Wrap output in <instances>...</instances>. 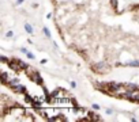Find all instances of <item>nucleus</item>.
<instances>
[{"label":"nucleus","instance_id":"f257e3e1","mask_svg":"<svg viewBox=\"0 0 139 122\" xmlns=\"http://www.w3.org/2000/svg\"><path fill=\"white\" fill-rule=\"evenodd\" d=\"M10 68H11V69H15V71H19V69H22V68H27V65L25 64L23 61L18 60V59H14V60L10 62Z\"/></svg>","mask_w":139,"mask_h":122},{"label":"nucleus","instance_id":"f03ea898","mask_svg":"<svg viewBox=\"0 0 139 122\" xmlns=\"http://www.w3.org/2000/svg\"><path fill=\"white\" fill-rule=\"evenodd\" d=\"M108 68H111L108 64H106L105 61H100V62H97L94 67H93V69H94V72H105Z\"/></svg>","mask_w":139,"mask_h":122},{"label":"nucleus","instance_id":"7ed1b4c3","mask_svg":"<svg viewBox=\"0 0 139 122\" xmlns=\"http://www.w3.org/2000/svg\"><path fill=\"white\" fill-rule=\"evenodd\" d=\"M30 79L33 80V81H36V83H38V84H41L42 83V79H41V75L36 71V69H33V72L30 73Z\"/></svg>","mask_w":139,"mask_h":122},{"label":"nucleus","instance_id":"20e7f679","mask_svg":"<svg viewBox=\"0 0 139 122\" xmlns=\"http://www.w3.org/2000/svg\"><path fill=\"white\" fill-rule=\"evenodd\" d=\"M131 102H139V88L135 89V91H131V95H130V99Z\"/></svg>","mask_w":139,"mask_h":122},{"label":"nucleus","instance_id":"39448f33","mask_svg":"<svg viewBox=\"0 0 139 122\" xmlns=\"http://www.w3.org/2000/svg\"><path fill=\"white\" fill-rule=\"evenodd\" d=\"M11 89L14 92H16V94H22L23 91H25V86H22V84H19V83H16L15 86H11Z\"/></svg>","mask_w":139,"mask_h":122},{"label":"nucleus","instance_id":"423d86ee","mask_svg":"<svg viewBox=\"0 0 139 122\" xmlns=\"http://www.w3.org/2000/svg\"><path fill=\"white\" fill-rule=\"evenodd\" d=\"M124 86H126V88L128 89V91H135V89H138V86L134 84V83H126Z\"/></svg>","mask_w":139,"mask_h":122},{"label":"nucleus","instance_id":"0eeeda50","mask_svg":"<svg viewBox=\"0 0 139 122\" xmlns=\"http://www.w3.org/2000/svg\"><path fill=\"white\" fill-rule=\"evenodd\" d=\"M25 30H26V31L29 33V34H31V33H33V27H31V24L26 23V24H25Z\"/></svg>","mask_w":139,"mask_h":122},{"label":"nucleus","instance_id":"6e6552de","mask_svg":"<svg viewBox=\"0 0 139 122\" xmlns=\"http://www.w3.org/2000/svg\"><path fill=\"white\" fill-rule=\"evenodd\" d=\"M130 65H131V67H139V61H138V60L130 61Z\"/></svg>","mask_w":139,"mask_h":122},{"label":"nucleus","instance_id":"1a4fd4ad","mask_svg":"<svg viewBox=\"0 0 139 122\" xmlns=\"http://www.w3.org/2000/svg\"><path fill=\"white\" fill-rule=\"evenodd\" d=\"M44 33H45V35H46L48 38H51V31H49L46 27H44Z\"/></svg>","mask_w":139,"mask_h":122},{"label":"nucleus","instance_id":"9d476101","mask_svg":"<svg viewBox=\"0 0 139 122\" xmlns=\"http://www.w3.org/2000/svg\"><path fill=\"white\" fill-rule=\"evenodd\" d=\"M111 6H112L113 8H116V7H117V0H111Z\"/></svg>","mask_w":139,"mask_h":122},{"label":"nucleus","instance_id":"9b49d317","mask_svg":"<svg viewBox=\"0 0 139 122\" xmlns=\"http://www.w3.org/2000/svg\"><path fill=\"white\" fill-rule=\"evenodd\" d=\"M0 60H2L3 62H7V57L6 56H2V57H0Z\"/></svg>","mask_w":139,"mask_h":122},{"label":"nucleus","instance_id":"f8f14e48","mask_svg":"<svg viewBox=\"0 0 139 122\" xmlns=\"http://www.w3.org/2000/svg\"><path fill=\"white\" fill-rule=\"evenodd\" d=\"M14 34H12V31H8L7 33V34H6V37H8V38H10V37H12Z\"/></svg>","mask_w":139,"mask_h":122},{"label":"nucleus","instance_id":"ddd939ff","mask_svg":"<svg viewBox=\"0 0 139 122\" xmlns=\"http://www.w3.org/2000/svg\"><path fill=\"white\" fill-rule=\"evenodd\" d=\"M27 57H29V59H34V54H33V53H29V52H27Z\"/></svg>","mask_w":139,"mask_h":122},{"label":"nucleus","instance_id":"4468645a","mask_svg":"<svg viewBox=\"0 0 139 122\" xmlns=\"http://www.w3.org/2000/svg\"><path fill=\"white\" fill-rule=\"evenodd\" d=\"M93 109L94 110H100V106H98V104H93Z\"/></svg>","mask_w":139,"mask_h":122},{"label":"nucleus","instance_id":"2eb2a0df","mask_svg":"<svg viewBox=\"0 0 139 122\" xmlns=\"http://www.w3.org/2000/svg\"><path fill=\"white\" fill-rule=\"evenodd\" d=\"M21 52H22V53H25V54H27V50H26V49H23V47L21 49Z\"/></svg>","mask_w":139,"mask_h":122}]
</instances>
